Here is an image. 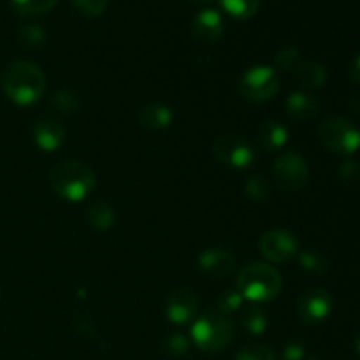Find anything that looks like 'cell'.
Instances as JSON below:
<instances>
[{"label":"cell","instance_id":"obj_13","mask_svg":"<svg viewBox=\"0 0 360 360\" xmlns=\"http://www.w3.org/2000/svg\"><path fill=\"white\" fill-rule=\"evenodd\" d=\"M224 34V20L214 9H202L192 20V35L195 41L211 44Z\"/></svg>","mask_w":360,"mask_h":360},{"label":"cell","instance_id":"obj_14","mask_svg":"<svg viewBox=\"0 0 360 360\" xmlns=\"http://www.w3.org/2000/svg\"><path fill=\"white\" fill-rule=\"evenodd\" d=\"M34 141L41 150L44 151H55L62 146L63 139H65V129L62 123L55 118H41L35 122L34 130Z\"/></svg>","mask_w":360,"mask_h":360},{"label":"cell","instance_id":"obj_11","mask_svg":"<svg viewBox=\"0 0 360 360\" xmlns=\"http://www.w3.org/2000/svg\"><path fill=\"white\" fill-rule=\"evenodd\" d=\"M197 308H199V299L192 288H178L172 292L165 302V315L176 326H185V323L195 320Z\"/></svg>","mask_w":360,"mask_h":360},{"label":"cell","instance_id":"obj_37","mask_svg":"<svg viewBox=\"0 0 360 360\" xmlns=\"http://www.w3.org/2000/svg\"><path fill=\"white\" fill-rule=\"evenodd\" d=\"M195 2H210V0H195Z\"/></svg>","mask_w":360,"mask_h":360},{"label":"cell","instance_id":"obj_7","mask_svg":"<svg viewBox=\"0 0 360 360\" xmlns=\"http://www.w3.org/2000/svg\"><path fill=\"white\" fill-rule=\"evenodd\" d=\"M274 178L285 192H299L308 183V162L295 151L281 153L274 160Z\"/></svg>","mask_w":360,"mask_h":360},{"label":"cell","instance_id":"obj_9","mask_svg":"<svg viewBox=\"0 0 360 360\" xmlns=\"http://www.w3.org/2000/svg\"><path fill=\"white\" fill-rule=\"evenodd\" d=\"M259 252L273 264H287L297 255L299 243L292 232L274 229L266 232L259 241Z\"/></svg>","mask_w":360,"mask_h":360},{"label":"cell","instance_id":"obj_25","mask_svg":"<svg viewBox=\"0 0 360 360\" xmlns=\"http://www.w3.org/2000/svg\"><path fill=\"white\" fill-rule=\"evenodd\" d=\"M236 360H276V354L267 345L252 343L238 352Z\"/></svg>","mask_w":360,"mask_h":360},{"label":"cell","instance_id":"obj_10","mask_svg":"<svg viewBox=\"0 0 360 360\" xmlns=\"http://www.w3.org/2000/svg\"><path fill=\"white\" fill-rule=\"evenodd\" d=\"M333 311V297L323 288H309L301 295L297 302L299 320L306 326L323 322Z\"/></svg>","mask_w":360,"mask_h":360},{"label":"cell","instance_id":"obj_32","mask_svg":"<svg viewBox=\"0 0 360 360\" xmlns=\"http://www.w3.org/2000/svg\"><path fill=\"white\" fill-rule=\"evenodd\" d=\"M338 176H340V179L343 183H355L359 179L360 176V169H359V164L357 162H345L343 165L340 167V172H338Z\"/></svg>","mask_w":360,"mask_h":360},{"label":"cell","instance_id":"obj_31","mask_svg":"<svg viewBox=\"0 0 360 360\" xmlns=\"http://www.w3.org/2000/svg\"><path fill=\"white\" fill-rule=\"evenodd\" d=\"M76 9L88 18L101 16L108 7L109 0H72Z\"/></svg>","mask_w":360,"mask_h":360},{"label":"cell","instance_id":"obj_33","mask_svg":"<svg viewBox=\"0 0 360 360\" xmlns=\"http://www.w3.org/2000/svg\"><path fill=\"white\" fill-rule=\"evenodd\" d=\"M306 355V348L304 345L297 343V341H292V343H288L287 347L283 348V354H281V357L283 360H302Z\"/></svg>","mask_w":360,"mask_h":360},{"label":"cell","instance_id":"obj_18","mask_svg":"<svg viewBox=\"0 0 360 360\" xmlns=\"http://www.w3.org/2000/svg\"><path fill=\"white\" fill-rule=\"evenodd\" d=\"M294 76L299 84L306 88H320L327 83V70L313 60L299 63L294 69Z\"/></svg>","mask_w":360,"mask_h":360},{"label":"cell","instance_id":"obj_3","mask_svg":"<svg viewBox=\"0 0 360 360\" xmlns=\"http://www.w3.org/2000/svg\"><path fill=\"white\" fill-rule=\"evenodd\" d=\"M236 287L248 301L267 302L280 294L281 276L269 264L250 262L239 269Z\"/></svg>","mask_w":360,"mask_h":360},{"label":"cell","instance_id":"obj_16","mask_svg":"<svg viewBox=\"0 0 360 360\" xmlns=\"http://www.w3.org/2000/svg\"><path fill=\"white\" fill-rule=\"evenodd\" d=\"M139 123L146 130H164L172 123V111L164 104H148L139 111Z\"/></svg>","mask_w":360,"mask_h":360},{"label":"cell","instance_id":"obj_35","mask_svg":"<svg viewBox=\"0 0 360 360\" xmlns=\"http://www.w3.org/2000/svg\"><path fill=\"white\" fill-rule=\"evenodd\" d=\"M350 108L354 109V112H360V98H355L354 102H350Z\"/></svg>","mask_w":360,"mask_h":360},{"label":"cell","instance_id":"obj_17","mask_svg":"<svg viewBox=\"0 0 360 360\" xmlns=\"http://www.w3.org/2000/svg\"><path fill=\"white\" fill-rule=\"evenodd\" d=\"M259 139L262 143L264 150L269 151V153H274V151H280L287 144L288 130L280 122L267 120V122H264L260 125Z\"/></svg>","mask_w":360,"mask_h":360},{"label":"cell","instance_id":"obj_26","mask_svg":"<svg viewBox=\"0 0 360 360\" xmlns=\"http://www.w3.org/2000/svg\"><path fill=\"white\" fill-rule=\"evenodd\" d=\"M18 39L21 41V44H25L27 48H39V46L44 44L46 35L44 30L37 25H25L18 32Z\"/></svg>","mask_w":360,"mask_h":360},{"label":"cell","instance_id":"obj_29","mask_svg":"<svg viewBox=\"0 0 360 360\" xmlns=\"http://www.w3.org/2000/svg\"><path fill=\"white\" fill-rule=\"evenodd\" d=\"M245 190H246V193H248L250 199L257 200V202H264V200L269 199V195H271V188H269V185H267V181L266 179L259 178V176L250 179V181L246 183Z\"/></svg>","mask_w":360,"mask_h":360},{"label":"cell","instance_id":"obj_30","mask_svg":"<svg viewBox=\"0 0 360 360\" xmlns=\"http://www.w3.org/2000/svg\"><path fill=\"white\" fill-rule=\"evenodd\" d=\"M51 104L62 112H72L79 108V101H77L76 95H74L72 91H67V90H62L58 91V94L53 95Z\"/></svg>","mask_w":360,"mask_h":360},{"label":"cell","instance_id":"obj_21","mask_svg":"<svg viewBox=\"0 0 360 360\" xmlns=\"http://www.w3.org/2000/svg\"><path fill=\"white\" fill-rule=\"evenodd\" d=\"M220 6L227 14L238 20H248L257 14L260 0H220Z\"/></svg>","mask_w":360,"mask_h":360},{"label":"cell","instance_id":"obj_19","mask_svg":"<svg viewBox=\"0 0 360 360\" xmlns=\"http://www.w3.org/2000/svg\"><path fill=\"white\" fill-rule=\"evenodd\" d=\"M86 220L97 231H108L116 221L115 210L108 202H95L88 207Z\"/></svg>","mask_w":360,"mask_h":360},{"label":"cell","instance_id":"obj_12","mask_svg":"<svg viewBox=\"0 0 360 360\" xmlns=\"http://www.w3.org/2000/svg\"><path fill=\"white\" fill-rule=\"evenodd\" d=\"M234 255L224 248H207L199 257V269L214 280L227 278L234 271Z\"/></svg>","mask_w":360,"mask_h":360},{"label":"cell","instance_id":"obj_8","mask_svg":"<svg viewBox=\"0 0 360 360\" xmlns=\"http://www.w3.org/2000/svg\"><path fill=\"white\" fill-rule=\"evenodd\" d=\"M213 155L225 165L234 169H246L257 160L255 148L239 136H221L213 143Z\"/></svg>","mask_w":360,"mask_h":360},{"label":"cell","instance_id":"obj_23","mask_svg":"<svg viewBox=\"0 0 360 360\" xmlns=\"http://www.w3.org/2000/svg\"><path fill=\"white\" fill-rule=\"evenodd\" d=\"M299 65V49L295 46H285L274 55L273 69L276 72H287Z\"/></svg>","mask_w":360,"mask_h":360},{"label":"cell","instance_id":"obj_2","mask_svg":"<svg viewBox=\"0 0 360 360\" xmlns=\"http://www.w3.org/2000/svg\"><path fill=\"white\" fill-rule=\"evenodd\" d=\"M49 183L53 192L70 202L86 199L95 188V172L81 160L60 162L49 172Z\"/></svg>","mask_w":360,"mask_h":360},{"label":"cell","instance_id":"obj_24","mask_svg":"<svg viewBox=\"0 0 360 360\" xmlns=\"http://www.w3.org/2000/svg\"><path fill=\"white\" fill-rule=\"evenodd\" d=\"M299 262H301L302 269L313 274H323L327 273V269H329V262H327L326 257L313 252V250H306V252H302L301 255H299Z\"/></svg>","mask_w":360,"mask_h":360},{"label":"cell","instance_id":"obj_4","mask_svg":"<svg viewBox=\"0 0 360 360\" xmlns=\"http://www.w3.org/2000/svg\"><path fill=\"white\" fill-rule=\"evenodd\" d=\"M192 340L202 352H220L231 345L234 338V323L218 309H210L193 320Z\"/></svg>","mask_w":360,"mask_h":360},{"label":"cell","instance_id":"obj_15","mask_svg":"<svg viewBox=\"0 0 360 360\" xmlns=\"http://www.w3.org/2000/svg\"><path fill=\"white\" fill-rule=\"evenodd\" d=\"M285 109H287V115L292 120L304 122V120L313 118L319 112L320 102L311 94H308V91H294V94H290L287 97Z\"/></svg>","mask_w":360,"mask_h":360},{"label":"cell","instance_id":"obj_1","mask_svg":"<svg viewBox=\"0 0 360 360\" xmlns=\"http://www.w3.org/2000/svg\"><path fill=\"white\" fill-rule=\"evenodd\" d=\"M2 90L18 105H32L44 95L46 76L41 67L32 62H13L4 69Z\"/></svg>","mask_w":360,"mask_h":360},{"label":"cell","instance_id":"obj_6","mask_svg":"<svg viewBox=\"0 0 360 360\" xmlns=\"http://www.w3.org/2000/svg\"><path fill=\"white\" fill-rule=\"evenodd\" d=\"M238 88L246 101L267 102L280 90V77L273 67L257 65L243 74Z\"/></svg>","mask_w":360,"mask_h":360},{"label":"cell","instance_id":"obj_34","mask_svg":"<svg viewBox=\"0 0 360 360\" xmlns=\"http://www.w3.org/2000/svg\"><path fill=\"white\" fill-rule=\"evenodd\" d=\"M348 76H350V79L355 84H360V53L352 60L350 65H348Z\"/></svg>","mask_w":360,"mask_h":360},{"label":"cell","instance_id":"obj_5","mask_svg":"<svg viewBox=\"0 0 360 360\" xmlns=\"http://www.w3.org/2000/svg\"><path fill=\"white\" fill-rule=\"evenodd\" d=\"M319 137L327 150L338 155H352L360 148V130L340 116L323 120L319 127Z\"/></svg>","mask_w":360,"mask_h":360},{"label":"cell","instance_id":"obj_20","mask_svg":"<svg viewBox=\"0 0 360 360\" xmlns=\"http://www.w3.org/2000/svg\"><path fill=\"white\" fill-rule=\"evenodd\" d=\"M241 323L246 329V333L253 334V336H260V334L266 333L267 329V316L259 306L252 304L248 306V308L243 309Z\"/></svg>","mask_w":360,"mask_h":360},{"label":"cell","instance_id":"obj_28","mask_svg":"<svg viewBox=\"0 0 360 360\" xmlns=\"http://www.w3.org/2000/svg\"><path fill=\"white\" fill-rule=\"evenodd\" d=\"M243 301H245V297L239 294L238 288H236V290H225L221 292L220 297H218L217 308L218 311H221L224 315H229V313L243 308Z\"/></svg>","mask_w":360,"mask_h":360},{"label":"cell","instance_id":"obj_27","mask_svg":"<svg viewBox=\"0 0 360 360\" xmlns=\"http://www.w3.org/2000/svg\"><path fill=\"white\" fill-rule=\"evenodd\" d=\"M162 350L171 357H181L190 350V341L183 334H171L162 343Z\"/></svg>","mask_w":360,"mask_h":360},{"label":"cell","instance_id":"obj_22","mask_svg":"<svg viewBox=\"0 0 360 360\" xmlns=\"http://www.w3.org/2000/svg\"><path fill=\"white\" fill-rule=\"evenodd\" d=\"M58 4V0H11V7L21 16L46 14Z\"/></svg>","mask_w":360,"mask_h":360},{"label":"cell","instance_id":"obj_36","mask_svg":"<svg viewBox=\"0 0 360 360\" xmlns=\"http://www.w3.org/2000/svg\"><path fill=\"white\" fill-rule=\"evenodd\" d=\"M355 350H357V354L360 355V329H359L357 336H355Z\"/></svg>","mask_w":360,"mask_h":360}]
</instances>
